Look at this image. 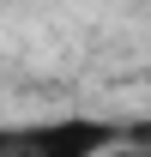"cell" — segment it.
Here are the masks:
<instances>
[{"label": "cell", "mask_w": 151, "mask_h": 157, "mask_svg": "<svg viewBox=\"0 0 151 157\" xmlns=\"http://www.w3.org/2000/svg\"><path fill=\"white\" fill-rule=\"evenodd\" d=\"M97 157H151V139H127V133H121L109 151H97Z\"/></svg>", "instance_id": "cell-2"}, {"label": "cell", "mask_w": 151, "mask_h": 157, "mask_svg": "<svg viewBox=\"0 0 151 157\" xmlns=\"http://www.w3.org/2000/svg\"><path fill=\"white\" fill-rule=\"evenodd\" d=\"M121 127L91 115H67V121H24V127H0V157H97L109 151Z\"/></svg>", "instance_id": "cell-1"}]
</instances>
